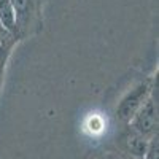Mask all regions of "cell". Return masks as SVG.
Returning a JSON list of instances; mask_svg holds the SVG:
<instances>
[{
	"label": "cell",
	"instance_id": "1",
	"mask_svg": "<svg viewBox=\"0 0 159 159\" xmlns=\"http://www.w3.org/2000/svg\"><path fill=\"white\" fill-rule=\"evenodd\" d=\"M16 15L18 40L37 35L43 29V5L40 0H10Z\"/></svg>",
	"mask_w": 159,
	"mask_h": 159
},
{
	"label": "cell",
	"instance_id": "2",
	"mask_svg": "<svg viewBox=\"0 0 159 159\" xmlns=\"http://www.w3.org/2000/svg\"><path fill=\"white\" fill-rule=\"evenodd\" d=\"M154 89L156 86H154L153 78L140 80L139 83L130 86L124 92V96L119 99L116 108H115V118L121 124H127L130 121V118L135 115V111L145 103V100L153 94Z\"/></svg>",
	"mask_w": 159,
	"mask_h": 159
},
{
	"label": "cell",
	"instance_id": "3",
	"mask_svg": "<svg viewBox=\"0 0 159 159\" xmlns=\"http://www.w3.org/2000/svg\"><path fill=\"white\" fill-rule=\"evenodd\" d=\"M157 123H159L157 99H156V89H154L153 94L145 100V103L130 118L127 126L132 127L135 132H139L145 139H153L157 135Z\"/></svg>",
	"mask_w": 159,
	"mask_h": 159
},
{
	"label": "cell",
	"instance_id": "4",
	"mask_svg": "<svg viewBox=\"0 0 159 159\" xmlns=\"http://www.w3.org/2000/svg\"><path fill=\"white\" fill-rule=\"evenodd\" d=\"M150 140L151 139H145L143 135H140L139 132H135L132 127L124 124L123 130L119 132L118 137H116V147H118L121 154L132 156V157H137V159H143L147 151H148Z\"/></svg>",
	"mask_w": 159,
	"mask_h": 159
},
{
	"label": "cell",
	"instance_id": "5",
	"mask_svg": "<svg viewBox=\"0 0 159 159\" xmlns=\"http://www.w3.org/2000/svg\"><path fill=\"white\" fill-rule=\"evenodd\" d=\"M0 24L18 38L16 15H15V8H13L10 0H0Z\"/></svg>",
	"mask_w": 159,
	"mask_h": 159
},
{
	"label": "cell",
	"instance_id": "6",
	"mask_svg": "<svg viewBox=\"0 0 159 159\" xmlns=\"http://www.w3.org/2000/svg\"><path fill=\"white\" fill-rule=\"evenodd\" d=\"M19 40L0 24V62L7 64Z\"/></svg>",
	"mask_w": 159,
	"mask_h": 159
},
{
	"label": "cell",
	"instance_id": "7",
	"mask_svg": "<svg viewBox=\"0 0 159 159\" xmlns=\"http://www.w3.org/2000/svg\"><path fill=\"white\" fill-rule=\"evenodd\" d=\"M5 65L3 62H0V91L3 88V80H5Z\"/></svg>",
	"mask_w": 159,
	"mask_h": 159
},
{
	"label": "cell",
	"instance_id": "8",
	"mask_svg": "<svg viewBox=\"0 0 159 159\" xmlns=\"http://www.w3.org/2000/svg\"><path fill=\"white\" fill-rule=\"evenodd\" d=\"M115 159H137V157H132V156H126V154L118 153V154H115Z\"/></svg>",
	"mask_w": 159,
	"mask_h": 159
},
{
	"label": "cell",
	"instance_id": "9",
	"mask_svg": "<svg viewBox=\"0 0 159 159\" xmlns=\"http://www.w3.org/2000/svg\"><path fill=\"white\" fill-rule=\"evenodd\" d=\"M96 159H115V154H105V156H99Z\"/></svg>",
	"mask_w": 159,
	"mask_h": 159
},
{
	"label": "cell",
	"instance_id": "10",
	"mask_svg": "<svg viewBox=\"0 0 159 159\" xmlns=\"http://www.w3.org/2000/svg\"><path fill=\"white\" fill-rule=\"evenodd\" d=\"M45 2H48V0H40V3H42V5H43Z\"/></svg>",
	"mask_w": 159,
	"mask_h": 159
}]
</instances>
